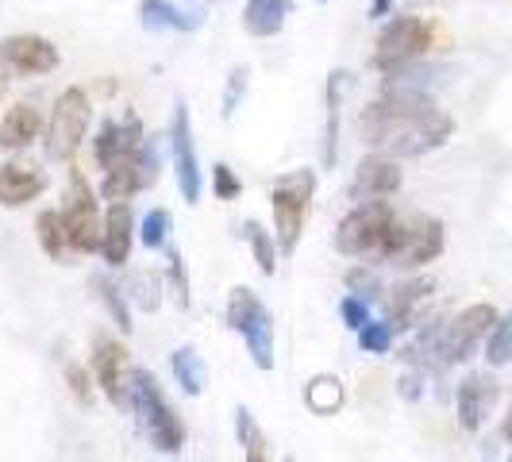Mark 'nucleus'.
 <instances>
[{"label":"nucleus","mask_w":512,"mask_h":462,"mask_svg":"<svg viewBox=\"0 0 512 462\" xmlns=\"http://www.w3.org/2000/svg\"><path fill=\"white\" fill-rule=\"evenodd\" d=\"M35 231H39V247H43V255L54 258V262H62L66 251H70V235H66V220H62V212H39V220H35Z\"/></svg>","instance_id":"22"},{"label":"nucleus","mask_w":512,"mask_h":462,"mask_svg":"<svg viewBox=\"0 0 512 462\" xmlns=\"http://www.w3.org/2000/svg\"><path fill=\"white\" fill-rule=\"evenodd\" d=\"M128 405L139 412L143 432H147V439H151L162 455H181V447H185V424H181V416L174 412V405L166 401V393L158 389L151 370L131 366Z\"/></svg>","instance_id":"2"},{"label":"nucleus","mask_w":512,"mask_h":462,"mask_svg":"<svg viewBox=\"0 0 512 462\" xmlns=\"http://www.w3.org/2000/svg\"><path fill=\"white\" fill-rule=\"evenodd\" d=\"M170 366H174V378H178V385L189 397H201L205 393V362H201V355L193 347H178L170 355Z\"/></svg>","instance_id":"25"},{"label":"nucleus","mask_w":512,"mask_h":462,"mask_svg":"<svg viewBox=\"0 0 512 462\" xmlns=\"http://www.w3.org/2000/svg\"><path fill=\"white\" fill-rule=\"evenodd\" d=\"M501 316H497V308L493 305H470L462 308L459 316L439 332V355H443V362L451 366V362H466L470 355H474V347L486 339L489 332H493V324H497Z\"/></svg>","instance_id":"11"},{"label":"nucleus","mask_w":512,"mask_h":462,"mask_svg":"<svg viewBox=\"0 0 512 462\" xmlns=\"http://www.w3.org/2000/svg\"><path fill=\"white\" fill-rule=\"evenodd\" d=\"M339 316H343V324H347L351 332H359V328L370 324V305L351 293V297H343V301H339Z\"/></svg>","instance_id":"35"},{"label":"nucleus","mask_w":512,"mask_h":462,"mask_svg":"<svg viewBox=\"0 0 512 462\" xmlns=\"http://www.w3.org/2000/svg\"><path fill=\"white\" fill-rule=\"evenodd\" d=\"M443 243L447 235L436 216H409V220H393L382 243V258L401 270H420L443 255Z\"/></svg>","instance_id":"4"},{"label":"nucleus","mask_w":512,"mask_h":462,"mask_svg":"<svg viewBox=\"0 0 512 462\" xmlns=\"http://www.w3.org/2000/svg\"><path fill=\"white\" fill-rule=\"evenodd\" d=\"M362 139L378 151L416 158L443 147L455 135V120L436 108V101L420 89H401V85H385L378 101H370L359 116Z\"/></svg>","instance_id":"1"},{"label":"nucleus","mask_w":512,"mask_h":462,"mask_svg":"<svg viewBox=\"0 0 512 462\" xmlns=\"http://www.w3.org/2000/svg\"><path fill=\"white\" fill-rule=\"evenodd\" d=\"M228 328L243 335L258 370H274V316L258 301L255 289L235 285L228 297Z\"/></svg>","instance_id":"6"},{"label":"nucleus","mask_w":512,"mask_h":462,"mask_svg":"<svg viewBox=\"0 0 512 462\" xmlns=\"http://www.w3.org/2000/svg\"><path fill=\"white\" fill-rule=\"evenodd\" d=\"M170 212L166 208H151L147 216H143V228H139V239H143V247L147 251H162L166 247V235H170Z\"/></svg>","instance_id":"32"},{"label":"nucleus","mask_w":512,"mask_h":462,"mask_svg":"<svg viewBox=\"0 0 512 462\" xmlns=\"http://www.w3.org/2000/svg\"><path fill=\"white\" fill-rule=\"evenodd\" d=\"M486 362L489 366H505L512 362V312L505 320L493 324V332L486 335Z\"/></svg>","instance_id":"31"},{"label":"nucleus","mask_w":512,"mask_h":462,"mask_svg":"<svg viewBox=\"0 0 512 462\" xmlns=\"http://www.w3.org/2000/svg\"><path fill=\"white\" fill-rule=\"evenodd\" d=\"M497 401V382L489 374H470L459 385V424L466 432H478L486 424L489 409Z\"/></svg>","instance_id":"19"},{"label":"nucleus","mask_w":512,"mask_h":462,"mask_svg":"<svg viewBox=\"0 0 512 462\" xmlns=\"http://www.w3.org/2000/svg\"><path fill=\"white\" fill-rule=\"evenodd\" d=\"M166 258H170V282H174V289H178V305L189 308V278H185V258H181L178 251H166Z\"/></svg>","instance_id":"37"},{"label":"nucleus","mask_w":512,"mask_h":462,"mask_svg":"<svg viewBox=\"0 0 512 462\" xmlns=\"http://www.w3.org/2000/svg\"><path fill=\"white\" fill-rule=\"evenodd\" d=\"M347 285L355 289V297H362V301H366V297H374V293L382 289V285H378V278H374V274H366V270H355V274L347 278Z\"/></svg>","instance_id":"39"},{"label":"nucleus","mask_w":512,"mask_h":462,"mask_svg":"<svg viewBox=\"0 0 512 462\" xmlns=\"http://www.w3.org/2000/svg\"><path fill=\"white\" fill-rule=\"evenodd\" d=\"M212 193H216L220 201H235V197L243 193V181L231 174L228 162H216V166H212Z\"/></svg>","instance_id":"34"},{"label":"nucleus","mask_w":512,"mask_h":462,"mask_svg":"<svg viewBox=\"0 0 512 462\" xmlns=\"http://www.w3.org/2000/svg\"><path fill=\"white\" fill-rule=\"evenodd\" d=\"M243 235H247V243H251V251H255L258 270H262L266 278H274V270H278V251H274V235L262 228L258 220H247Z\"/></svg>","instance_id":"29"},{"label":"nucleus","mask_w":512,"mask_h":462,"mask_svg":"<svg viewBox=\"0 0 512 462\" xmlns=\"http://www.w3.org/2000/svg\"><path fill=\"white\" fill-rule=\"evenodd\" d=\"M501 436H505L512 443V409L505 412V420H501Z\"/></svg>","instance_id":"40"},{"label":"nucleus","mask_w":512,"mask_h":462,"mask_svg":"<svg viewBox=\"0 0 512 462\" xmlns=\"http://www.w3.org/2000/svg\"><path fill=\"white\" fill-rule=\"evenodd\" d=\"M289 20V0H247L243 8V27L255 39H274Z\"/></svg>","instance_id":"21"},{"label":"nucleus","mask_w":512,"mask_h":462,"mask_svg":"<svg viewBox=\"0 0 512 462\" xmlns=\"http://www.w3.org/2000/svg\"><path fill=\"white\" fill-rule=\"evenodd\" d=\"M243 93H247V70L235 66L228 77V93H224V116H235V104H239Z\"/></svg>","instance_id":"38"},{"label":"nucleus","mask_w":512,"mask_h":462,"mask_svg":"<svg viewBox=\"0 0 512 462\" xmlns=\"http://www.w3.org/2000/svg\"><path fill=\"white\" fill-rule=\"evenodd\" d=\"M397 212L385 197H374V201H359L351 208L339 228H335V247L339 255L347 258H366V255H382V243L389 228H393Z\"/></svg>","instance_id":"5"},{"label":"nucleus","mask_w":512,"mask_h":462,"mask_svg":"<svg viewBox=\"0 0 512 462\" xmlns=\"http://www.w3.org/2000/svg\"><path fill=\"white\" fill-rule=\"evenodd\" d=\"M428 293H432V282H424V278H416V282H405L401 289H393V297H389V324H393V328H409L412 308L420 305Z\"/></svg>","instance_id":"26"},{"label":"nucleus","mask_w":512,"mask_h":462,"mask_svg":"<svg viewBox=\"0 0 512 462\" xmlns=\"http://www.w3.org/2000/svg\"><path fill=\"white\" fill-rule=\"evenodd\" d=\"M509 462H512V455H509Z\"/></svg>","instance_id":"43"},{"label":"nucleus","mask_w":512,"mask_h":462,"mask_svg":"<svg viewBox=\"0 0 512 462\" xmlns=\"http://www.w3.org/2000/svg\"><path fill=\"white\" fill-rule=\"evenodd\" d=\"M93 374L97 385L104 389V397L112 405H128V347L120 339H101L97 343V355H93Z\"/></svg>","instance_id":"15"},{"label":"nucleus","mask_w":512,"mask_h":462,"mask_svg":"<svg viewBox=\"0 0 512 462\" xmlns=\"http://www.w3.org/2000/svg\"><path fill=\"white\" fill-rule=\"evenodd\" d=\"M89 120H93V104H89V93L81 85H70L58 101H54L51 124H47V154L54 162H70L85 135H89Z\"/></svg>","instance_id":"8"},{"label":"nucleus","mask_w":512,"mask_h":462,"mask_svg":"<svg viewBox=\"0 0 512 462\" xmlns=\"http://www.w3.org/2000/svg\"><path fill=\"white\" fill-rule=\"evenodd\" d=\"M4 93H8V77L0 74V101H4Z\"/></svg>","instance_id":"41"},{"label":"nucleus","mask_w":512,"mask_h":462,"mask_svg":"<svg viewBox=\"0 0 512 462\" xmlns=\"http://www.w3.org/2000/svg\"><path fill=\"white\" fill-rule=\"evenodd\" d=\"M235 432H239V447H243V462H270V447L258 428V420L247 409L235 412Z\"/></svg>","instance_id":"27"},{"label":"nucleus","mask_w":512,"mask_h":462,"mask_svg":"<svg viewBox=\"0 0 512 462\" xmlns=\"http://www.w3.org/2000/svg\"><path fill=\"white\" fill-rule=\"evenodd\" d=\"M405 185L401 178V166L389 158V154H370L355 166V181H351V197L359 201H374V197H393L397 189Z\"/></svg>","instance_id":"16"},{"label":"nucleus","mask_w":512,"mask_h":462,"mask_svg":"<svg viewBox=\"0 0 512 462\" xmlns=\"http://www.w3.org/2000/svg\"><path fill=\"white\" fill-rule=\"evenodd\" d=\"M359 347L366 355H385L393 347V324L389 320H370L366 328H359Z\"/></svg>","instance_id":"33"},{"label":"nucleus","mask_w":512,"mask_h":462,"mask_svg":"<svg viewBox=\"0 0 512 462\" xmlns=\"http://www.w3.org/2000/svg\"><path fill=\"white\" fill-rule=\"evenodd\" d=\"M62 220H66V235H70V251H77V255L101 251L104 216L101 205H97V193L89 189L81 170L70 174V205L62 212Z\"/></svg>","instance_id":"9"},{"label":"nucleus","mask_w":512,"mask_h":462,"mask_svg":"<svg viewBox=\"0 0 512 462\" xmlns=\"http://www.w3.org/2000/svg\"><path fill=\"white\" fill-rule=\"evenodd\" d=\"M305 405L316 412V416H335L339 405H343V382L332 378V374H316V378L305 385Z\"/></svg>","instance_id":"23"},{"label":"nucleus","mask_w":512,"mask_h":462,"mask_svg":"<svg viewBox=\"0 0 512 462\" xmlns=\"http://www.w3.org/2000/svg\"><path fill=\"white\" fill-rule=\"evenodd\" d=\"M339 89H343V74H332V81H328V120H324V166H335V158H339Z\"/></svg>","instance_id":"28"},{"label":"nucleus","mask_w":512,"mask_h":462,"mask_svg":"<svg viewBox=\"0 0 512 462\" xmlns=\"http://www.w3.org/2000/svg\"><path fill=\"white\" fill-rule=\"evenodd\" d=\"M316 193V174L312 170H289L270 185V208H274V235L282 243L285 255L297 251L301 231H305L308 208Z\"/></svg>","instance_id":"3"},{"label":"nucleus","mask_w":512,"mask_h":462,"mask_svg":"<svg viewBox=\"0 0 512 462\" xmlns=\"http://www.w3.org/2000/svg\"><path fill=\"white\" fill-rule=\"evenodd\" d=\"M436 43V27L424 16H393L389 24L378 31V51H374V66L389 74L397 66L420 62Z\"/></svg>","instance_id":"7"},{"label":"nucleus","mask_w":512,"mask_h":462,"mask_svg":"<svg viewBox=\"0 0 512 462\" xmlns=\"http://www.w3.org/2000/svg\"><path fill=\"white\" fill-rule=\"evenodd\" d=\"M285 462H293V459H285Z\"/></svg>","instance_id":"42"},{"label":"nucleus","mask_w":512,"mask_h":462,"mask_svg":"<svg viewBox=\"0 0 512 462\" xmlns=\"http://www.w3.org/2000/svg\"><path fill=\"white\" fill-rule=\"evenodd\" d=\"M139 16H143V27H151V31H193V27L201 24V20H185V12L174 8V4H166V0H143L139 4Z\"/></svg>","instance_id":"24"},{"label":"nucleus","mask_w":512,"mask_h":462,"mask_svg":"<svg viewBox=\"0 0 512 462\" xmlns=\"http://www.w3.org/2000/svg\"><path fill=\"white\" fill-rule=\"evenodd\" d=\"M47 189V174L39 166H31L24 158H8L0 166V205L4 208H24Z\"/></svg>","instance_id":"17"},{"label":"nucleus","mask_w":512,"mask_h":462,"mask_svg":"<svg viewBox=\"0 0 512 462\" xmlns=\"http://www.w3.org/2000/svg\"><path fill=\"white\" fill-rule=\"evenodd\" d=\"M131 243H135V212L131 201H112L104 212V235H101V255L108 266H124L131 258Z\"/></svg>","instance_id":"18"},{"label":"nucleus","mask_w":512,"mask_h":462,"mask_svg":"<svg viewBox=\"0 0 512 462\" xmlns=\"http://www.w3.org/2000/svg\"><path fill=\"white\" fill-rule=\"evenodd\" d=\"M43 135V112L35 104H12L0 120V151H27Z\"/></svg>","instance_id":"20"},{"label":"nucleus","mask_w":512,"mask_h":462,"mask_svg":"<svg viewBox=\"0 0 512 462\" xmlns=\"http://www.w3.org/2000/svg\"><path fill=\"white\" fill-rule=\"evenodd\" d=\"M66 382H70V393H74L81 405H89V397H93V385H89V370L85 366H77V362H70L66 366Z\"/></svg>","instance_id":"36"},{"label":"nucleus","mask_w":512,"mask_h":462,"mask_svg":"<svg viewBox=\"0 0 512 462\" xmlns=\"http://www.w3.org/2000/svg\"><path fill=\"white\" fill-rule=\"evenodd\" d=\"M93 289H97V297H101V305L108 308V316L120 324V332H131L135 324H131V308H128V297L120 293V285H112L104 274L93 278Z\"/></svg>","instance_id":"30"},{"label":"nucleus","mask_w":512,"mask_h":462,"mask_svg":"<svg viewBox=\"0 0 512 462\" xmlns=\"http://www.w3.org/2000/svg\"><path fill=\"white\" fill-rule=\"evenodd\" d=\"M62 54L47 35H8L0 39V70L20 77H43L58 70Z\"/></svg>","instance_id":"12"},{"label":"nucleus","mask_w":512,"mask_h":462,"mask_svg":"<svg viewBox=\"0 0 512 462\" xmlns=\"http://www.w3.org/2000/svg\"><path fill=\"white\" fill-rule=\"evenodd\" d=\"M139 147H143V128H139L135 116H124V120H108L101 128L97 143H93V158H97V166L108 174V170L124 166Z\"/></svg>","instance_id":"14"},{"label":"nucleus","mask_w":512,"mask_h":462,"mask_svg":"<svg viewBox=\"0 0 512 462\" xmlns=\"http://www.w3.org/2000/svg\"><path fill=\"white\" fill-rule=\"evenodd\" d=\"M170 147H174V170H178V189L185 205H201L205 193V174H201V158H197V143H193V116L189 104L174 101V128H170Z\"/></svg>","instance_id":"10"},{"label":"nucleus","mask_w":512,"mask_h":462,"mask_svg":"<svg viewBox=\"0 0 512 462\" xmlns=\"http://www.w3.org/2000/svg\"><path fill=\"white\" fill-rule=\"evenodd\" d=\"M154 181H158V151L143 143V147L131 154L124 166H116V170H108V174H104L101 193L108 197V201H131L135 193L151 189Z\"/></svg>","instance_id":"13"}]
</instances>
